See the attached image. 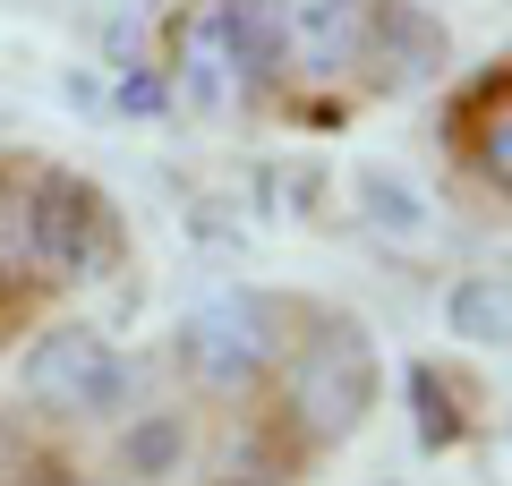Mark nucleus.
Segmentation results:
<instances>
[{"mask_svg": "<svg viewBox=\"0 0 512 486\" xmlns=\"http://www.w3.org/2000/svg\"><path fill=\"white\" fill-rule=\"evenodd\" d=\"M359 197H367V231H384V239H427L436 231L427 188L402 180V171H359Z\"/></svg>", "mask_w": 512, "mask_h": 486, "instance_id": "9b49d317", "label": "nucleus"}, {"mask_svg": "<svg viewBox=\"0 0 512 486\" xmlns=\"http://www.w3.org/2000/svg\"><path fill=\"white\" fill-rule=\"evenodd\" d=\"M444 333L470 342V350L512 342V282L504 273H461V282L444 290Z\"/></svg>", "mask_w": 512, "mask_h": 486, "instance_id": "9d476101", "label": "nucleus"}, {"mask_svg": "<svg viewBox=\"0 0 512 486\" xmlns=\"http://www.w3.org/2000/svg\"><path fill=\"white\" fill-rule=\"evenodd\" d=\"M18 384L52 427H120L137 410V359L94 324H43L18 350Z\"/></svg>", "mask_w": 512, "mask_h": 486, "instance_id": "423d86ee", "label": "nucleus"}, {"mask_svg": "<svg viewBox=\"0 0 512 486\" xmlns=\"http://www.w3.org/2000/svg\"><path fill=\"white\" fill-rule=\"evenodd\" d=\"M128 265V214L69 162H0V299L94 290Z\"/></svg>", "mask_w": 512, "mask_h": 486, "instance_id": "f257e3e1", "label": "nucleus"}, {"mask_svg": "<svg viewBox=\"0 0 512 486\" xmlns=\"http://www.w3.org/2000/svg\"><path fill=\"white\" fill-rule=\"evenodd\" d=\"M299 307L308 299H282V290H214V299H197L171 324L180 384L205 393V401H239V410L265 401V384H274L282 350L299 333Z\"/></svg>", "mask_w": 512, "mask_h": 486, "instance_id": "7ed1b4c3", "label": "nucleus"}, {"mask_svg": "<svg viewBox=\"0 0 512 486\" xmlns=\"http://www.w3.org/2000/svg\"><path fill=\"white\" fill-rule=\"evenodd\" d=\"M410 401H419V444L427 452H461L478 435V384L461 376V367H444V359H419L410 367Z\"/></svg>", "mask_w": 512, "mask_h": 486, "instance_id": "1a4fd4ad", "label": "nucleus"}, {"mask_svg": "<svg viewBox=\"0 0 512 486\" xmlns=\"http://www.w3.org/2000/svg\"><path fill=\"white\" fill-rule=\"evenodd\" d=\"M444 145H453V162L495 205H512V52L453 86V103H444Z\"/></svg>", "mask_w": 512, "mask_h": 486, "instance_id": "6e6552de", "label": "nucleus"}, {"mask_svg": "<svg viewBox=\"0 0 512 486\" xmlns=\"http://www.w3.org/2000/svg\"><path fill=\"white\" fill-rule=\"evenodd\" d=\"M35 486H94V478H60V469H43V478Z\"/></svg>", "mask_w": 512, "mask_h": 486, "instance_id": "f8f14e48", "label": "nucleus"}, {"mask_svg": "<svg viewBox=\"0 0 512 486\" xmlns=\"http://www.w3.org/2000/svg\"><path fill=\"white\" fill-rule=\"evenodd\" d=\"M384 393V359H376V333H367L350 307H299V333L282 350L274 384H265V418L282 427V444L299 461H325L342 452L350 435L376 418Z\"/></svg>", "mask_w": 512, "mask_h": 486, "instance_id": "f03ea898", "label": "nucleus"}, {"mask_svg": "<svg viewBox=\"0 0 512 486\" xmlns=\"http://www.w3.org/2000/svg\"><path fill=\"white\" fill-rule=\"evenodd\" d=\"M453 69V26L419 0H367V35H359V94L367 103H402V94L444 86Z\"/></svg>", "mask_w": 512, "mask_h": 486, "instance_id": "0eeeda50", "label": "nucleus"}, {"mask_svg": "<svg viewBox=\"0 0 512 486\" xmlns=\"http://www.w3.org/2000/svg\"><path fill=\"white\" fill-rule=\"evenodd\" d=\"M248 35L274 111H333L359 94L367 0H248Z\"/></svg>", "mask_w": 512, "mask_h": 486, "instance_id": "20e7f679", "label": "nucleus"}, {"mask_svg": "<svg viewBox=\"0 0 512 486\" xmlns=\"http://www.w3.org/2000/svg\"><path fill=\"white\" fill-rule=\"evenodd\" d=\"M154 77H163V103L188 111V120H248V111H265L248 0H180L163 18Z\"/></svg>", "mask_w": 512, "mask_h": 486, "instance_id": "39448f33", "label": "nucleus"}]
</instances>
